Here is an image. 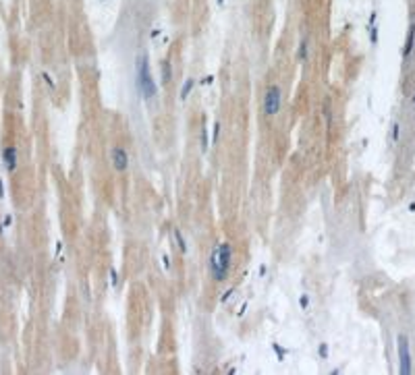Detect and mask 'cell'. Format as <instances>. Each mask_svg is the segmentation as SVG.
Returning <instances> with one entry per match:
<instances>
[{"instance_id": "6da1fadb", "label": "cell", "mask_w": 415, "mask_h": 375, "mask_svg": "<svg viewBox=\"0 0 415 375\" xmlns=\"http://www.w3.org/2000/svg\"><path fill=\"white\" fill-rule=\"evenodd\" d=\"M233 268V245L220 243L214 247L210 255V274L216 282H225L228 278V272Z\"/></svg>"}, {"instance_id": "7a4b0ae2", "label": "cell", "mask_w": 415, "mask_h": 375, "mask_svg": "<svg viewBox=\"0 0 415 375\" xmlns=\"http://www.w3.org/2000/svg\"><path fill=\"white\" fill-rule=\"evenodd\" d=\"M135 73H137V87L143 93V98H154L156 96V83H154V77L150 71V60H148V54H141L137 58V65H135Z\"/></svg>"}, {"instance_id": "3957f363", "label": "cell", "mask_w": 415, "mask_h": 375, "mask_svg": "<svg viewBox=\"0 0 415 375\" xmlns=\"http://www.w3.org/2000/svg\"><path fill=\"white\" fill-rule=\"evenodd\" d=\"M280 106H282V89L278 85H270L264 93V102H262V108H264V114L266 116H274L280 112Z\"/></svg>"}, {"instance_id": "277c9868", "label": "cell", "mask_w": 415, "mask_h": 375, "mask_svg": "<svg viewBox=\"0 0 415 375\" xmlns=\"http://www.w3.org/2000/svg\"><path fill=\"white\" fill-rule=\"evenodd\" d=\"M397 346H398V363H401V367H398V373L401 375H409L413 371V367H411V350H409V340H407V336H398L397 338Z\"/></svg>"}, {"instance_id": "5b68a950", "label": "cell", "mask_w": 415, "mask_h": 375, "mask_svg": "<svg viewBox=\"0 0 415 375\" xmlns=\"http://www.w3.org/2000/svg\"><path fill=\"white\" fill-rule=\"evenodd\" d=\"M110 160H112L114 170H119V172H125L129 168V153H127L125 147H112Z\"/></svg>"}, {"instance_id": "8992f818", "label": "cell", "mask_w": 415, "mask_h": 375, "mask_svg": "<svg viewBox=\"0 0 415 375\" xmlns=\"http://www.w3.org/2000/svg\"><path fill=\"white\" fill-rule=\"evenodd\" d=\"M2 160H4V166L9 172H13L15 168H17V147H6V150L2 152Z\"/></svg>"}, {"instance_id": "52a82bcc", "label": "cell", "mask_w": 415, "mask_h": 375, "mask_svg": "<svg viewBox=\"0 0 415 375\" xmlns=\"http://www.w3.org/2000/svg\"><path fill=\"white\" fill-rule=\"evenodd\" d=\"M415 48V25L409 27V34H407V42H405V50H403V58L409 60V56L413 54Z\"/></svg>"}, {"instance_id": "ba28073f", "label": "cell", "mask_w": 415, "mask_h": 375, "mask_svg": "<svg viewBox=\"0 0 415 375\" xmlns=\"http://www.w3.org/2000/svg\"><path fill=\"white\" fill-rule=\"evenodd\" d=\"M307 56H310V42H307L305 37H303V40L299 42V50H297V60H299V62H307Z\"/></svg>"}, {"instance_id": "9c48e42d", "label": "cell", "mask_w": 415, "mask_h": 375, "mask_svg": "<svg viewBox=\"0 0 415 375\" xmlns=\"http://www.w3.org/2000/svg\"><path fill=\"white\" fill-rule=\"evenodd\" d=\"M173 234H174V239H176V245H179V251L185 255L187 253V243H185V239H183V234H181V230L179 228H174L173 230Z\"/></svg>"}, {"instance_id": "30bf717a", "label": "cell", "mask_w": 415, "mask_h": 375, "mask_svg": "<svg viewBox=\"0 0 415 375\" xmlns=\"http://www.w3.org/2000/svg\"><path fill=\"white\" fill-rule=\"evenodd\" d=\"M171 79H173V67H171V62H162V83L166 85Z\"/></svg>"}, {"instance_id": "8fae6325", "label": "cell", "mask_w": 415, "mask_h": 375, "mask_svg": "<svg viewBox=\"0 0 415 375\" xmlns=\"http://www.w3.org/2000/svg\"><path fill=\"white\" fill-rule=\"evenodd\" d=\"M193 83H195L193 79H187V81H185V85H183V89H181V98H183V100H185L189 93H191V89H193Z\"/></svg>"}, {"instance_id": "7c38bea8", "label": "cell", "mask_w": 415, "mask_h": 375, "mask_svg": "<svg viewBox=\"0 0 415 375\" xmlns=\"http://www.w3.org/2000/svg\"><path fill=\"white\" fill-rule=\"evenodd\" d=\"M208 150V131H206V127H202V152H206Z\"/></svg>"}, {"instance_id": "4fadbf2b", "label": "cell", "mask_w": 415, "mask_h": 375, "mask_svg": "<svg viewBox=\"0 0 415 375\" xmlns=\"http://www.w3.org/2000/svg\"><path fill=\"white\" fill-rule=\"evenodd\" d=\"M299 305H301V309H307V305H310V296L303 294L301 299H299Z\"/></svg>"}, {"instance_id": "5bb4252c", "label": "cell", "mask_w": 415, "mask_h": 375, "mask_svg": "<svg viewBox=\"0 0 415 375\" xmlns=\"http://www.w3.org/2000/svg\"><path fill=\"white\" fill-rule=\"evenodd\" d=\"M398 133H401V127L395 122V127H393V141H397V139H398Z\"/></svg>"}, {"instance_id": "9a60e30c", "label": "cell", "mask_w": 415, "mask_h": 375, "mask_svg": "<svg viewBox=\"0 0 415 375\" xmlns=\"http://www.w3.org/2000/svg\"><path fill=\"white\" fill-rule=\"evenodd\" d=\"M218 133H220V122L214 124V137H212V141H216V139H218Z\"/></svg>"}, {"instance_id": "2e32d148", "label": "cell", "mask_w": 415, "mask_h": 375, "mask_svg": "<svg viewBox=\"0 0 415 375\" xmlns=\"http://www.w3.org/2000/svg\"><path fill=\"white\" fill-rule=\"evenodd\" d=\"M320 355H322V358L328 357V346L326 344H320Z\"/></svg>"}, {"instance_id": "e0dca14e", "label": "cell", "mask_w": 415, "mask_h": 375, "mask_svg": "<svg viewBox=\"0 0 415 375\" xmlns=\"http://www.w3.org/2000/svg\"><path fill=\"white\" fill-rule=\"evenodd\" d=\"M44 79H46V83H48V85H50L52 89H54V81H52V77H50L48 73H44Z\"/></svg>"}, {"instance_id": "ac0fdd59", "label": "cell", "mask_w": 415, "mask_h": 375, "mask_svg": "<svg viewBox=\"0 0 415 375\" xmlns=\"http://www.w3.org/2000/svg\"><path fill=\"white\" fill-rule=\"evenodd\" d=\"M4 195V189H2V181H0V197Z\"/></svg>"}, {"instance_id": "d6986e66", "label": "cell", "mask_w": 415, "mask_h": 375, "mask_svg": "<svg viewBox=\"0 0 415 375\" xmlns=\"http://www.w3.org/2000/svg\"><path fill=\"white\" fill-rule=\"evenodd\" d=\"M413 102H415V100H413Z\"/></svg>"}]
</instances>
